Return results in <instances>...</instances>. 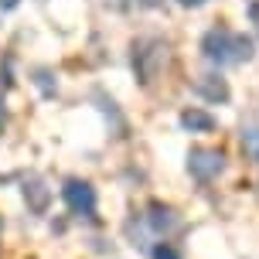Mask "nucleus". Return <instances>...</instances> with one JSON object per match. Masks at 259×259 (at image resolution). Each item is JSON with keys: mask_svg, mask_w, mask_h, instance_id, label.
<instances>
[{"mask_svg": "<svg viewBox=\"0 0 259 259\" xmlns=\"http://www.w3.org/2000/svg\"><path fill=\"white\" fill-rule=\"evenodd\" d=\"M201 55H205L211 65H242L249 62L252 55H256V45L252 38L246 34H239V31H229V27H211L205 31V38H201Z\"/></svg>", "mask_w": 259, "mask_h": 259, "instance_id": "nucleus-1", "label": "nucleus"}, {"mask_svg": "<svg viewBox=\"0 0 259 259\" xmlns=\"http://www.w3.org/2000/svg\"><path fill=\"white\" fill-rule=\"evenodd\" d=\"M167 65V45L157 38H140L133 45V72L143 85H150L157 78V72Z\"/></svg>", "mask_w": 259, "mask_h": 259, "instance_id": "nucleus-2", "label": "nucleus"}, {"mask_svg": "<svg viewBox=\"0 0 259 259\" xmlns=\"http://www.w3.org/2000/svg\"><path fill=\"white\" fill-rule=\"evenodd\" d=\"M225 170V154L215 147H191L188 150V174L201 184H211Z\"/></svg>", "mask_w": 259, "mask_h": 259, "instance_id": "nucleus-3", "label": "nucleus"}, {"mask_svg": "<svg viewBox=\"0 0 259 259\" xmlns=\"http://www.w3.org/2000/svg\"><path fill=\"white\" fill-rule=\"evenodd\" d=\"M65 205L72 208L75 215H96V188L89 181H78V178H68L62 188Z\"/></svg>", "mask_w": 259, "mask_h": 259, "instance_id": "nucleus-4", "label": "nucleus"}, {"mask_svg": "<svg viewBox=\"0 0 259 259\" xmlns=\"http://www.w3.org/2000/svg\"><path fill=\"white\" fill-rule=\"evenodd\" d=\"M147 225H150V232H157V235H170L174 229H181V219H178L174 208H167V205H150L147 208Z\"/></svg>", "mask_w": 259, "mask_h": 259, "instance_id": "nucleus-5", "label": "nucleus"}, {"mask_svg": "<svg viewBox=\"0 0 259 259\" xmlns=\"http://www.w3.org/2000/svg\"><path fill=\"white\" fill-rule=\"evenodd\" d=\"M194 92L205 99V103H229V82L222 75H201L198 82H194Z\"/></svg>", "mask_w": 259, "mask_h": 259, "instance_id": "nucleus-6", "label": "nucleus"}, {"mask_svg": "<svg viewBox=\"0 0 259 259\" xmlns=\"http://www.w3.org/2000/svg\"><path fill=\"white\" fill-rule=\"evenodd\" d=\"M181 126L191 130V133H211L215 130V116L205 113V109H198V106H191V109L181 113Z\"/></svg>", "mask_w": 259, "mask_h": 259, "instance_id": "nucleus-7", "label": "nucleus"}, {"mask_svg": "<svg viewBox=\"0 0 259 259\" xmlns=\"http://www.w3.org/2000/svg\"><path fill=\"white\" fill-rule=\"evenodd\" d=\"M242 147H246V154L252 157L259 164V126H249V130H242Z\"/></svg>", "mask_w": 259, "mask_h": 259, "instance_id": "nucleus-8", "label": "nucleus"}, {"mask_svg": "<svg viewBox=\"0 0 259 259\" xmlns=\"http://www.w3.org/2000/svg\"><path fill=\"white\" fill-rule=\"evenodd\" d=\"M24 194H31V198H34V211H41V208H45V201H48V191L41 188V181H34L31 188H24Z\"/></svg>", "mask_w": 259, "mask_h": 259, "instance_id": "nucleus-9", "label": "nucleus"}, {"mask_svg": "<svg viewBox=\"0 0 259 259\" xmlns=\"http://www.w3.org/2000/svg\"><path fill=\"white\" fill-rule=\"evenodd\" d=\"M154 259H181V256H178V249H174V246H167V242H160V246L154 249Z\"/></svg>", "mask_w": 259, "mask_h": 259, "instance_id": "nucleus-10", "label": "nucleus"}, {"mask_svg": "<svg viewBox=\"0 0 259 259\" xmlns=\"http://www.w3.org/2000/svg\"><path fill=\"white\" fill-rule=\"evenodd\" d=\"M133 4H137V7H143V11H150V7H160L164 0H133Z\"/></svg>", "mask_w": 259, "mask_h": 259, "instance_id": "nucleus-11", "label": "nucleus"}, {"mask_svg": "<svg viewBox=\"0 0 259 259\" xmlns=\"http://www.w3.org/2000/svg\"><path fill=\"white\" fill-rule=\"evenodd\" d=\"M17 4H21V0H0V11H14Z\"/></svg>", "mask_w": 259, "mask_h": 259, "instance_id": "nucleus-12", "label": "nucleus"}, {"mask_svg": "<svg viewBox=\"0 0 259 259\" xmlns=\"http://www.w3.org/2000/svg\"><path fill=\"white\" fill-rule=\"evenodd\" d=\"M181 7H201V4H208V0H178Z\"/></svg>", "mask_w": 259, "mask_h": 259, "instance_id": "nucleus-13", "label": "nucleus"}, {"mask_svg": "<svg viewBox=\"0 0 259 259\" xmlns=\"http://www.w3.org/2000/svg\"><path fill=\"white\" fill-rule=\"evenodd\" d=\"M4 123H7V109H4V103H0V130H4Z\"/></svg>", "mask_w": 259, "mask_h": 259, "instance_id": "nucleus-14", "label": "nucleus"}]
</instances>
